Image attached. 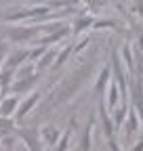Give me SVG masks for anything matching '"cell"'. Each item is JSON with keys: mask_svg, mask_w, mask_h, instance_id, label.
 <instances>
[{"mask_svg": "<svg viewBox=\"0 0 143 151\" xmlns=\"http://www.w3.org/2000/svg\"><path fill=\"white\" fill-rule=\"evenodd\" d=\"M15 137L17 139H21L23 145L27 147V151H42V139H40V132L38 128H17L15 130Z\"/></svg>", "mask_w": 143, "mask_h": 151, "instance_id": "obj_1", "label": "cell"}, {"mask_svg": "<svg viewBox=\"0 0 143 151\" xmlns=\"http://www.w3.org/2000/svg\"><path fill=\"white\" fill-rule=\"evenodd\" d=\"M36 34H38V29L34 25H11L6 29V40H11V42H30V40L36 38Z\"/></svg>", "mask_w": 143, "mask_h": 151, "instance_id": "obj_2", "label": "cell"}, {"mask_svg": "<svg viewBox=\"0 0 143 151\" xmlns=\"http://www.w3.org/2000/svg\"><path fill=\"white\" fill-rule=\"evenodd\" d=\"M40 99H42V90H32L30 94H27V97L19 103V105H17V111H15V120L17 122H21L25 116H27V113L36 107V105H38L40 103Z\"/></svg>", "mask_w": 143, "mask_h": 151, "instance_id": "obj_3", "label": "cell"}, {"mask_svg": "<svg viewBox=\"0 0 143 151\" xmlns=\"http://www.w3.org/2000/svg\"><path fill=\"white\" fill-rule=\"evenodd\" d=\"M27 59H30V48H15V50H9V55L4 57V67L19 69L21 65H25Z\"/></svg>", "mask_w": 143, "mask_h": 151, "instance_id": "obj_4", "label": "cell"}, {"mask_svg": "<svg viewBox=\"0 0 143 151\" xmlns=\"http://www.w3.org/2000/svg\"><path fill=\"white\" fill-rule=\"evenodd\" d=\"M120 101H122L120 88H118V84H116L114 80H110V84H107V88H105V101H103L107 113H112V111L120 105Z\"/></svg>", "mask_w": 143, "mask_h": 151, "instance_id": "obj_5", "label": "cell"}, {"mask_svg": "<svg viewBox=\"0 0 143 151\" xmlns=\"http://www.w3.org/2000/svg\"><path fill=\"white\" fill-rule=\"evenodd\" d=\"M38 78H40V76H38V71H34V73L25 76V78H17V80L11 84L9 92H15V94H19V92H30V90L36 86Z\"/></svg>", "mask_w": 143, "mask_h": 151, "instance_id": "obj_6", "label": "cell"}, {"mask_svg": "<svg viewBox=\"0 0 143 151\" xmlns=\"http://www.w3.org/2000/svg\"><path fill=\"white\" fill-rule=\"evenodd\" d=\"M38 132H40L42 145H48V147H55V145H57V141H59V139H61V134H63V130H61V128H57L55 124L42 126Z\"/></svg>", "mask_w": 143, "mask_h": 151, "instance_id": "obj_7", "label": "cell"}, {"mask_svg": "<svg viewBox=\"0 0 143 151\" xmlns=\"http://www.w3.org/2000/svg\"><path fill=\"white\" fill-rule=\"evenodd\" d=\"M110 80H112V67L110 65H103L101 69H99V76H97V82H95V86H93V94L99 99L101 94H105V88H107V84H110Z\"/></svg>", "mask_w": 143, "mask_h": 151, "instance_id": "obj_8", "label": "cell"}, {"mask_svg": "<svg viewBox=\"0 0 143 151\" xmlns=\"http://www.w3.org/2000/svg\"><path fill=\"white\" fill-rule=\"evenodd\" d=\"M99 118H101V128H103V137L105 139H112L116 134V128H114V122H112V116L107 113L103 101L99 103Z\"/></svg>", "mask_w": 143, "mask_h": 151, "instance_id": "obj_9", "label": "cell"}, {"mask_svg": "<svg viewBox=\"0 0 143 151\" xmlns=\"http://www.w3.org/2000/svg\"><path fill=\"white\" fill-rule=\"evenodd\" d=\"M122 126H124V134H126V139H131L135 132L141 128V122H139V118H137V111H135L133 107H129V113H126V118H124Z\"/></svg>", "mask_w": 143, "mask_h": 151, "instance_id": "obj_10", "label": "cell"}, {"mask_svg": "<svg viewBox=\"0 0 143 151\" xmlns=\"http://www.w3.org/2000/svg\"><path fill=\"white\" fill-rule=\"evenodd\" d=\"M93 23H95V17L93 15H80V17H76L74 21H72V36H78V34H82V32H86L88 27H93Z\"/></svg>", "mask_w": 143, "mask_h": 151, "instance_id": "obj_11", "label": "cell"}, {"mask_svg": "<svg viewBox=\"0 0 143 151\" xmlns=\"http://www.w3.org/2000/svg\"><path fill=\"white\" fill-rule=\"evenodd\" d=\"M17 105H19V99H17V94L4 97L2 101H0V116H2V118H11V116H15Z\"/></svg>", "mask_w": 143, "mask_h": 151, "instance_id": "obj_12", "label": "cell"}, {"mask_svg": "<svg viewBox=\"0 0 143 151\" xmlns=\"http://www.w3.org/2000/svg\"><path fill=\"white\" fill-rule=\"evenodd\" d=\"M67 34H69V25H61L59 29L48 32L44 38H40V44H42V46H51V44H55V42L63 40V38H65Z\"/></svg>", "mask_w": 143, "mask_h": 151, "instance_id": "obj_13", "label": "cell"}, {"mask_svg": "<svg viewBox=\"0 0 143 151\" xmlns=\"http://www.w3.org/2000/svg\"><path fill=\"white\" fill-rule=\"evenodd\" d=\"M93 130H95V116H91V120L86 124V130H84L80 147H78L80 151H91V147H93Z\"/></svg>", "mask_w": 143, "mask_h": 151, "instance_id": "obj_14", "label": "cell"}, {"mask_svg": "<svg viewBox=\"0 0 143 151\" xmlns=\"http://www.w3.org/2000/svg\"><path fill=\"white\" fill-rule=\"evenodd\" d=\"M55 57H57V48H46L42 55H40V59L36 61V71H42V69H46V67H51L53 65V61H55Z\"/></svg>", "mask_w": 143, "mask_h": 151, "instance_id": "obj_15", "label": "cell"}, {"mask_svg": "<svg viewBox=\"0 0 143 151\" xmlns=\"http://www.w3.org/2000/svg\"><path fill=\"white\" fill-rule=\"evenodd\" d=\"M13 82H15V69L0 67V90H2V94L9 92V88H11Z\"/></svg>", "mask_w": 143, "mask_h": 151, "instance_id": "obj_16", "label": "cell"}, {"mask_svg": "<svg viewBox=\"0 0 143 151\" xmlns=\"http://www.w3.org/2000/svg\"><path fill=\"white\" fill-rule=\"evenodd\" d=\"M72 46H74V44H67V46H63L59 52H57V57H55V61H53V67H55V69H59L67 59H69V57H72Z\"/></svg>", "mask_w": 143, "mask_h": 151, "instance_id": "obj_17", "label": "cell"}, {"mask_svg": "<svg viewBox=\"0 0 143 151\" xmlns=\"http://www.w3.org/2000/svg\"><path fill=\"white\" fill-rule=\"evenodd\" d=\"M122 59H124V63H126V69H129V73H135V57H133V46L131 44H124L122 46Z\"/></svg>", "mask_w": 143, "mask_h": 151, "instance_id": "obj_18", "label": "cell"}, {"mask_svg": "<svg viewBox=\"0 0 143 151\" xmlns=\"http://www.w3.org/2000/svg\"><path fill=\"white\" fill-rule=\"evenodd\" d=\"M15 122H11V118H2L0 116V139L6 134H15Z\"/></svg>", "mask_w": 143, "mask_h": 151, "instance_id": "obj_19", "label": "cell"}, {"mask_svg": "<svg viewBox=\"0 0 143 151\" xmlns=\"http://www.w3.org/2000/svg\"><path fill=\"white\" fill-rule=\"evenodd\" d=\"M69 139H72V128L63 132V134H61V139L57 141V145H55V147H51V151H67Z\"/></svg>", "mask_w": 143, "mask_h": 151, "instance_id": "obj_20", "label": "cell"}, {"mask_svg": "<svg viewBox=\"0 0 143 151\" xmlns=\"http://www.w3.org/2000/svg\"><path fill=\"white\" fill-rule=\"evenodd\" d=\"M46 48H48V46H42V44H40L38 48H32V50H30V59H32V61L40 59V55H42V52H44Z\"/></svg>", "mask_w": 143, "mask_h": 151, "instance_id": "obj_21", "label": "cell"}, {"mask_svg": "<svg viewBox=\"0 0 143 151\" xmlns=\"http://www.w3.org/2000/svg\"><path fill=\"white\" fill-rule=\"evenodd\" d=\"M107 147H110V151H122L120 149V145L116 143V139L112 137V139H107Z\"/></svg>", "mask_w": 143, "mask_h": 151, "instance_id": "obj_22", "label": "cell"}, {"mask_svg": "<svg viewBox=\"0 0 143 151\" xmlns=\"http://www.w3.org/2000/svg\"><path fill=\"white\" fill-rule=\"evenodd\" d=\"M6 55H9V44L6 42H0V61H2Z\"/></svg>", "mask_w": 143, "mask_h": 151, "instance_id": "obj_23", "label": "cell"}, {"mask_svg": "<svg viewBox=\"0 0 143 151\" xmlns=\"http://www.w3.org/2000/svg\"><path fill=\"white\" fill-rule=\"evenodd\" d=\"M135 48H137V50L143 55V32L139 34V40H137V46H135Z\"/></svg>", "mask_w": 143, "mask_h": 151, "instance_id": "obj_24", "label": "cell"}, {"mask_svg": "<svg viewBox=\"0 0 143 151\" xmlns=\"http://www.w3.org/2000/svg\"><path fill=\"white\" fill-rule=\"evenodd\" d=\"M131 151H143V137L139 139V143H135V145H133V149H131Z\"/></svg>", "mask_w": 143, "mask_h": 151, "instance_id": "obj_25", "label": "cell"}, {"mask_svg": "<svg viewBox=\"0 0 143 151\" xmlns=\"http://www.w3.org/2000/svg\"><path fill=\"white\" fill-rule=\"evenodd\" d=\"M82 2H86V4H91V6H93V4H97V2H99V0H82Z\"/></svg>", "mask_w": 143, "mask_h": 151, "instance_id": "obj_26", "label": "cell"}, {"mask_svg": "<svg viewBox=\"0 0 143 151\" xmlns=\"http://www.w3.org/2000/svg\"><path fill=\"white\" fill-rule=\"evenodd\" d=\"M4 2H9V0H0V4H4Z\"/></svg>", "mask_w": 143, "mask_h": 151, "instance_id": "obj_27", "label": "cell"}, {"mask_svg": "<svg viewBox=\"0 0 143 151\" xmlns=\"http://www.w3.org/2000/svg\"><path fill=\"white\" fill-rule=\"evenodd\" d=\"M99 2H110V0H99Z\"/></svg>", "mask_w": 143, "mask_h": 151, "instance_id": "obj_28", "label": "cell"}, {"mask_svg": "<svg viewBox=\"0 0 143 151\" xmlns=\"http://www.w3.org/2000/svg\"><path fill=\"white\" fill-rule=\"evenodd\" d=\"M76 151H80V149H76Z\"/></svg>", "mask_w": 143, "mask_h": 151, "instance_id": "obj_29", "label": "cell"}]
</instances>
